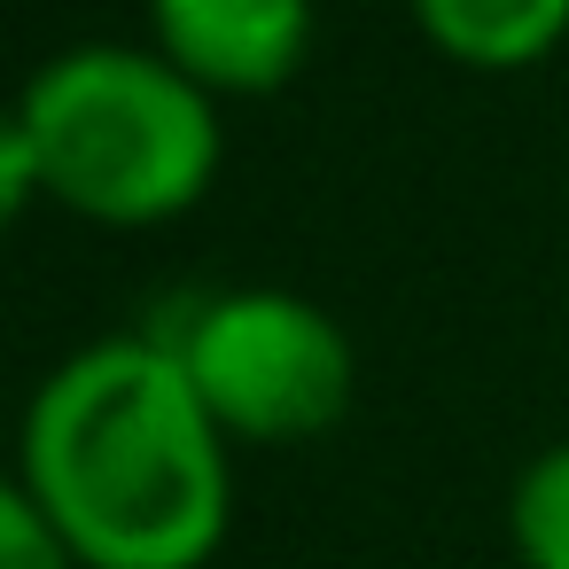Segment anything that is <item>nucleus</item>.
<instances>
[{
    "label": "nucleus",
    "mask_w": 569,
    "mask_h": 569,
    "mask_svg": "<svg viewBox=\"0 0 569 569\" xmlns=\"http://www.w3.org/2000/svg\"><path fill=\"white\" fill-rule=\"evenodd\" d=\"M17 476L79 569H203L234 530V445L172 336H94L17 413Z\"/></svg>",
    "instance_id": "f257e3e1"
},
{
    "label": "nucleus",
    "mask_w": 569,
    "mask_h": 569,
    "mask_svg": "<svg viewBox=\"0 0 569 569\" xmlns=\"http://www.w3.org/2000/svg\"><path fill=\"white\" fill-rule=\"evenodd\" d=\"M48 203L87 227H172L188 219L227 164V102L172 71L149 40H79L56 48L17 94Z\"/></svg>",
    "instance_id": "f03ea898"
},
{
    "label": "nucleus",
    "mask_w": 569,
    "mask_h": 569,
    "mask_svg": "<svg viewBox=\"0 0 569 569\" xmlns=\"http://www.w3.org/2000/svg\"><path fill=\"white\" fill-rule=\"evenodd\" d=\"M172 351L234 452L312 445L343 429L359 398V343L305 289L273 281L219 289L172 328Z\"/></svg>",
    "instance_id": "7ed1b4c3"
},
{
    "label": "nucleus",
    "mask_w": 569,
    "mask_h": 569,
    "mask_svg": "<svg viewBox=\"0 0 569 569\" xmlns=\"http://www.w3.org/2000/svg\"><path fill=\"white\" fill-rule=\"evenodd\" d=\"M312 0H149V48L211 102L281 94L312 56Z\"/></svg>",
    "instance_id": "20e7f679"
},
{
    "label": "nucleus",
    "mask_w": 569,
    "mask_h": 569,
    "mask_svg": "<svg viewBox=\"0 0 569 569\" xmlns=\"http://www.w3.org/2000/svg\"><path fill=\"white\" fill-rule=\"evenodd\" d=\"M406 17L429 40V56L476 79L538 71L569 40V0H406Z\"/></svg>",
    "instance_id": "39448f33"
},
{
    "label": "nucleus",
    "mask_w": 569,
    "mask_h": 569,
    "mask_svg": "<svg viewBox=\"0 0 569 569\" xmlns=\"http://www.w3.org/2000/svg\"><path fill=\"white\" fill-rule=\"evenodd\" d=\"M507 546L522 569H569V437L522 460L507 491Z\"/></svg>",
    "instance_id": "423d86ee"
},
{
    "label": "nucleus",
    "mask_w": 569,
    "mask_h": 569,
    "mask_svg": "<svg viewBox=\"0 0 569 569\" xmlns=\"http://www.w3.org/2000/svg\"><path fill=\"white\" fill-rule=\"evenodd\" d=\"M0 569H79V553L63 546V530L48 522V507L24 491L17 468H0Z\"/></svg>",
    "instance_id": "0eeeda50"
},
{
    "label": "nucleus",
    "mask_w": 569,
    "mask_h": 569,
    "mask_svg": "<svg viewBox=\"0 0 569 569\" xmlns=\"http://www.w3.org/2000/svg\"><path fill=\"white\" fill-rule=\"evenodd\" d=\"M32 203H48L40 149H32V126H24V110H17V102H0V234H17Z\"/></svg>",
    "instance_id": "6e6552de"
},
{
    "label": "nucleus",
    "mask_w": 569,
    "mask_h": 569,
    "mask_svg": "<svg viewBox=\"0 0 569 569\" xmlns=\"http://www.w3.org/2000/svg\"><path fill=\"white\" fill-rule=\"evenodd\" d=\"M9 445H17V421H9V413H0V452H9Z\"/></svg>",
    "instance_id": "1a4fd4ad"
}]
</instances>
